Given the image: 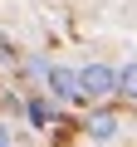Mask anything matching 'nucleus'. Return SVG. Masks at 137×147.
Wrapping results in <instances>:
<instances>
[{
    "label": "nucleus",
    "mask_w": 137,
    "mask_h": 147,
    "mask_svg": "<svg viewBox=\"0 0 137 147\" xmlns=\"http://www.w3.org/2000/svg\"><path fill=\"white\" fill-rule=\"evenodd\" d=\"M79 93H83V98H108V93H118V69H108V64L79 69Z\"/></svg>",
    "instance_id": "1"
},
{
    "label": "nucleus",
    "mask_w": 137,
    "mask_h": 147,
    "mask_svg": "<svg viewBox=\"0 0 137 147\" xmlns=\"http://www.w3.org/2000/svg\"><path fill=\"white\" fill-rule=\"evenodd\" d=\"M44 84H49V93H54L59 103H79V98H83L74 69H44Z\"/></svg>",
    "instance_id": "2"
},
{
    "label": "nucleus",
    "mask_w": 137,
    "mask_h": 147,
    "mask_svg": "<svg viewBox=\"0 0 137 147\" xmlns=\"http://www.w3.org/2000/svg\"><path fill=\"white\" fill-rule=\"evenodd\" d=\"M88 137H93V142H118V137H122L118 113H93V118H88Z\"/></svg>",
    "instance_id": "3"
},
{
    "label": "nucleus",
    "mask_w": 137,
    "mask_h": 147,
    "mask_svg": "<svg viewBox=\"0 0 137 147\" xmlns=\"http://www.w3.org/2000/svg\"><path fill=\"white\" fill-rule=\"evenodd\" d=\"M118 93H122L127 103H137V64H127V69H118Z\"/></svg>",
    "instance_id": "4"
},
{
    "label": "nucleus",
    "mask_w": 137,
    "mask_h": 147,
    "mask_svg": "<svg viewBox=\"0 0 137 147\" xmlns=\"http://www.w3.org/2000/svg\"><path fill=\"white\" fill-rule=\"evenodd\" d=\"M10 142H20V132H15L10 123H0V147H10Z\"/></svg>",
    "instance_id": "5"
}]
</instances>
